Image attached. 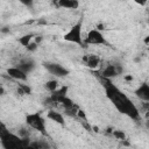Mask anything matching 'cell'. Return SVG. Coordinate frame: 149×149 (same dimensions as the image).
I'll list each match as a JSON object with an SVG mask.
<instances>
[{
	"mask_svg": "<svg viewBox=\"0 0 149 149\" xmlns=\"http://www.w3.org/2000/svg\"><path fill=\"white\" fill-rule=\"evenodd\" d=\"M121 71V68L118 66V65H113V64H107L105 65V68L101 70V76L104 78H112V77H115L120 73Z\"/></svg>",
	"mask_w": 149,
	"mask_h": 149,
	"instance_id": "7",
	"label": "cell"
},
{
	"mask_svg": "<svg viewBox=\"0 0 149 149\" xmlns=\"http://www.w3.org/2000/svg\"><path fill=\"white\" fill-rule=\"evenodd\" d=\"M112 134H113V136H114L116 140H121V141H122V140H125V139H126L125 133H123V132H121V130H114Z\"/></svg>",
	"mask_w": 149,
	"mask_h": 149,
	"instance_id": "14",
	"label": "cell"
},
{
	"mask_svg": "<svg viewBox=\"0 0 149 149\" xmlns=\"http://www.w3.org/2000/svg\"><path fill=\"white\" fill-rule=\"evenodd\" d=\"M100 57L94 54H88L83 57V63L90 69H97L100 66Z\"/></svg>",
	"mask_w": 149,
	"mask_h": 149,
	"instance_id": "6",
	"label": "cell"
},
{
	"mask_svg": "<svg viewBox=\"0 0 149 149\" xmlns=\"http://www.w3.org/2000/svg\"><path fill=\"white\" fill-rule=\"evenodd\" d=\"M47 118L58 125H64L65 123V120H64V115L58 112V111H54V109H50L48 113H47Z\"/></svg>",
	"mask_w": 149,
	"mask_h": 149,
	"instance_id": "9",
	"label": "cell"
},
{
	"mask_svg": "<svg viewBox=\"0 0 149 149\" xmlns=\"http://www.w3.org/2000/svg\"><path fill=\"white\" fill-rule=\"evenodd\" d=\"M58 87H59V86H58V81H57L56 79L48 80V81L45 83V88H47L48 91H50L51 93H52V92H55Z\"/></svg>",
	"mask_w": 149,
	"mask_h": 149,
	"instance_id": "13",
	"label": "cell"
},
{
	"mask_svg": "<svg viewBox=\"0 0 149 149\" xmlns=\"http://www.w3.org/2000/svg\"><path fill=\"white\" fill-rule=\"evenodd\" d=\"M136 95L141 99V100H143V101H148L149 100V85L147 84V83H143V84H141L140 85V87L136 90Z\"/></svg>",
	"mask_w": 149,
	"mask_h": 149,
	"instance_id": "10",
	"label": "cell"
},
{
	"mask_svg": "<svg viewBox=\"0 0 149 149\" xmlns=\"http://www.w3.org/2000/svg\"><path fill=\"white\" fill-rule=\"evenodd\" d=\"M33 40H34V35H33V34H28V35H24V36L20 37V38H19V43L27 48V47L33 42Z\"/></svg>",
	"mask_w": 149,
	"mask_h": 149,
	"instance_id": "12",
	"label": "cell"
},
{
	"mask_svg": "<svg viewBox=\"0 0 149 149\" xmlns=\"http://www.w3.org/2000/svg\"><path fill=\"white\" fill-rule=\"evenodd\" d=\"M26 122L27 125L35 129L36 132L41 133V134H45V129H47V125H45V120L44 118H42V115L40 113H30L27 115L26 118Z\"/></svg>",
	"mask_w": 149,
	"mask_h": 149,
	"instance_id": "3",
	"label": "cell"
},
{
	"mask_svg": "<svg viewBox=\"0 0 149 149\" xmlns=\"http://www.w3.org/2000/svg\"><path fill=\"white\" fill-rule=\"evenodd\" d=\"M7 73L10 78L15 79V80H19V81H23V80H27V74L21 71L17 66H13V68H9L7 70Z\"/></svg>",
	"mask_w": 149,
	"mask_h": 149,
	"instance_id": "8",
	"label": "cell"
},
{
	"mask_svg": "<svg viewBox=\"0 0 149 149\" xmlns=\"http://www.w3.org/2000/svg\"><path fill=\"white\" fill-rule=\"evenodd\" d=\"M8 133H9V130L6 128V126L2 122H0V139H2L3 136H6Z\"/></svg>",
	"mask_w": 149,
	"mask_h": 149,
	"instance_id": "15",
	"label": "cell"
},
{
	"mask_svg": "<svg viewBox=\"0 0 149 149\" xmlns=\"http://www.w3.org/2000/svg\"><path fill=\"white\" fill-rule=\"evenodd\" d=\"M84 43L91 44V45H106L107 44V41H106L104 34L100 30H98L97 28H93V29H91L86 34V37L84 40Z\"/></svg>",
	"mask_w": 149,
	"mask_h": 149,
	"instance_id": "4",
	"label": "cell"
},
{
	"mask_svg": "<svg viewBox=\"0 0 149 149\" xmlns=\"http://www.w3.org/2000/svg\"><path fill=\"white\" fill-rule=\"evenodd\" d=\"M56 5L62 8H66V9H76L79 6V2L76 0H61L56 2Z\"/></svg>",
	"mask_w": 149,
	"mask_h": 149,
	"instance_id": "11",
	"label": "cell"
},
{
	"mask_svg": "<svg viewBox=\"0 0 149 149\" xmlns=\"http://www.w3.org/2000/svg\"><path fill=\"white\" fill-rule=\"evenodd\" d=\"M105 90L106 95L120 113H123L132 119H137L140 116V111L136 107V105L123 92H121L116 86L111 84L108 80L105 84Z\"/></svg>",
	"mask_w": 149,
	"mask_h": 149,
	"instance_id": "1",
	"label": "cell"
},
{
	"mask_svg": "<svg viewBox=\"0 0 149 149\" xmlns=\"http://www.w3.org/2000/svg\"><path fill=\"white\" fill-rule=\"evenodd\" d=\"M3 93H5V88H3V86L0 84V95H1V94H3Z\"/></svg>",
	"mask_w": 149,
	"mask_h": 149,
	"instance_id": "16",
	"label": "cell"
},
{
	"mask_svg": "<svg viewBox=\"0 0 149 149\" xmlns=\"http://www.w3.org/2000/svg\"><path fill=\"white\" fill-rule=\"evenodd\" d=\"M81 22L74 23L65 34H64V40L70 42V43H74L78 45H83L84 44V37H83V28H81Z\"/></svg>",
	"mask_w": 149,
	"mask_h": 149,
	"instance_id": "2",
	"label": "cell"
},
{
	"mask_svg": "<svg viewBox=\"0 0 149 149\" xmlns=\"http://www.w3.org/2000/svg\"><path fill=\"white\" fill-rule=\"evenodd\" d=\"M44 66L49 73H51L56 77H64L69 73L68 69H65L64 66H62L61 64H57V63H45Z\"/></svg>",
	"mask_w": 149,
	"mask_h": 149,
	"instance_id": "5",
	"label": "cell"
}]
</instances>
